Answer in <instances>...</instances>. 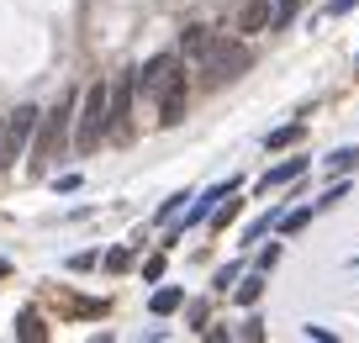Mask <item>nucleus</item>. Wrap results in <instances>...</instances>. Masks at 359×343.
Wrapping results in <instances>:
<instances>
[{
    "label": "nucleus",
    "instance_id": "1",
    "mask_svg": "<svg viewBox=\"0 0 359 343\" xmlns=\"http://www.w3.org/2000/svg\"><path fill=\"white\" fill-rule=\"evenodd\" d=\"M69 122H74V95H58V106L43 111V122H37V143H32V159H27V169H32V175H48V169L64 159V148H69Z\"/></svg>",
    "mask_w": 359,
    "mask_h": 343
},
{
    "label": "nucleus",
    "instance_id": "2",
    "mask_svg": "<svg viewBox=\"0 0 359 343\" xmlns=\"http://www.w3.org/2000/svg\"><path fill=\"white\" fill-rule=\"evenodd\" d=\"M106 133H111V79H95V85H85V100H79L74 148H79V154H90V148H101Z\"/></svg>",
    "mask_w": 359,
    "mask_h": 343
},
{
    "label": "nucleus",
    "instance_id": "3",
    "mask_svg": "<svg viewBox=\"0 0 359 343\" xmlns=\"http://www.w3.org/2000/svg\"><path fill=\"white\" fill-rule=\"evenodd\" d=\"M243 69H254V48H248V43H227V37H217V48L201 58V74H206V85L238 79Z\"/></svg>",
    "mask_w": 359,
    "mask_h": 343
},
{
    "label": "nucleus",
    "instance_id": "4",
    "mask_svg": "<svg viewBox=\"0 0 359 343\" xmlns=\"http://www.w3.org/2000/svg\"><path fill=\"white\" fill-rule=\"evenodd\" d=\"M43 122V111L37 106H16L6 122H0V169H11L22 159V148L32 143V127Z\"/></svg>",
    "mask_w": 359,
    "mask_h": 343
},
{
    "label": "nucleus",
    "instance_id": "5",
    "mask_svg": "<svg viewBox=\"0 0 359 343\" xmlns=\"http://www.w3.org/2000/svg\"><path fill=\"white\" fill-rule=\"evenodd\" d=\"M180 74H185V64H180L175 53H154V58H148V64L137 69L133 79H137V95H164V90L175 85Z\"/></svg>",
    "mask_w": 359,
    "mask_h": 343
},
{
    "label": "nucleus",
    "instance_id": "6",
    "mask_svg": "<svg viewBox=\"0 0 359 343\" xmlns=\"http://www.w3.org/2000/svg\"><path fill=\"white\" fill-rule=\"evenodd\" d=\"M133 95H137V79H133V74L111 79V133H116V137L133 133Z\"/></svg>",
    "mask_w": 359,
    "mask_h": 343
},
{
    "label": "nucleus",
    "instance_id": "7",
    "mask_svg": "<svg viewBox=\"0 0 359 343\" xmlns=\"http://www.w3.org/2000/svg\"><path fill=\"white\" fill-rule=\"evenodd\" d=\"M185 100H191V85H185V74H180L175 85L158 95V122H164V127H180V122H185Z\"/></svg>",
    "mask_w": 359,
    "mask_h": 343
},
{
    "label": "nucleus",
    "instance_id": "8",
    "mask_svg": "<svg viewBox=\"0 0 359 343\" xmlns=\"http://www.w3.org/2000/svg\"><path fill=\"white\" fill-rule=\"evenodd\" d=\"M212 48H217V32H212V27H185V32H180V53L196 58V64H201Z\"/></svg>",
    "mask_w": 359,
    "mask_h": 343
},
{
    "label": "nucleus",
    "instance_id": "9",
    "mask_svg": "<svg viewBox=\"0 0 359 343\" xmlns=\"http://www.w3.org/2000/svg\"><path fill=\"white\" fill-rule=\"evenodd\" d=\"M264 27H275V6L269 0H248L238 11V32H264Z\"/></svg>",
    "mask_w": 359,
    "mask_h": 343
},
{
    "label": "nucleus",
    "instance_id": "10",
    "mask_svg": "<svg viewBox=\"0 0 359 343\" xmlns=\"http://www.w3.org/2000/svg\"><path fill=\"white\" fill-rule=\"evenodd\" d=\"M312 169V159H285V164H275V169H264V180H259V190H275V185H291L296 175H306Z\"/></svg>",
    "mask_w": 359,
    "mask_h": 343
},
{
    "label": "nucleus",
    "instance_id": "11",
    "mask_svg": "<svg viewBox=\"0 0 359 343\" xmlns=\"http://www.w3.org/2000/svg\"><path fill=\"white\" fill-rule=\"evenodd\" d=\"M302 137H306V122H291V127H275V133L264 137V148H269V154H280V148H296Z\"/></svg>",
    "mask_w": 359,
    "mask_h": 343
},
{
    "label": "nucleus",
    "instance_id": "12",
    "mask_svg": "<svg viewBox=\"0 0 359 343\" xmlns=\"http://www.w3.org/2000/svg\"><path fill=\"white\" fill-rule=\"evenodd\" d=\"M180 307H185V290H180V285L154 290V301H148V311H154V317H169V311H180Z\"/></svg>",
    "mask_w": 359,
    "mask_h": 343
},
{
    "label": "nucleus",
    "instance_id": "13",
    "mask_svg": "<svg viewBox=\"0 0 359 343\" xmlns=\"http://www.w3.org/2000/svg\"><path fill=\"white\" fill-rule=\"evenodd\" d=\"M227 196H233V185H217V190H212V196H201V201H196V206H191V211H185V222H206V217H212V211H217V206H222V201H227Z\"/></svg>",
    "mask_w": 359,
    "mask_h": 343
},
{
    "label": "nucleus",
    "instance_id": "14",
    "mask_svg": "<svg viewBox=\"0 0 359 343\" xmlns=\"http://www.w3.org/2000/svg\"><path fill=\"white\" fill-rule=\"evenodd\" d=\"M16 338H22V343H43L48 338V322L37 317V311H22V317H16Z\"/></svg>",
    "mask_w": 359,
    "mask_h": 343
},
{
    "label": "nucleus",
    "instance_id": "15",
    "mask_svg": "<svg viewBox=\"0 0 359 343\" xmlns=\"http://www.w3.org/2000/svg\"><path fill=\"white\" fill-rule=\"evenodd\" d=\"M233 296H238V307H254V301L264 296V269H254L248 280H238V290H233Z\"/></svg>",
    "mask_w": 359,
    "mask_h": 343
},
{
    "label": "nucleus",
    "instance_id": "16",
    "mask_svg": "<svg viewBox=\"0 0 359 343\" xmlns=\"http://www.w3.org/2000/svg\"><path fill=\"white\" fill-rule=\"evenodd\" d=\"M348 169H359V148H338V154H327V175H348Z\"/></svg>",
    "mask_w": 359,
    "mask_h": 343
},
{
    "label": "nucleus",
    "instance_id": "17",
    "mask_svg": "<svg viewBox=\"0 0 359 343\" xmlns=\"http://www.w3.org/2000/svg\"><path fill=\"white\" fill-rule=\"evenodd\" d=\"M238 211H243V201H238V196H227V201H222V206H217V211H212V227H217V233H222L227 222H238Z\"/></svg>",
    "mask_w": 359,
    "mask_h": 343
},
{
    "label": "nucleus",
    "instance_id": "18",
    "mask_svg": "<svg viewBox=\"0 0 359 343\" xmlns=\"http://www.w3.org/2000/svg\"><path fill=\"white\" fill-rule=\"evenodd\" d=\"M312 211H317V206H296V211H285V217H280V233H302L306 222H312Z\"/></svg>",
    "mask_w": 359,
    "mask_h": 343
},
{
    "label": "nucleus",
    "instance_id": "19",
    "mask_svg": "<svg viewBox=\"0 0 359 343\" xmlns=\"http://www.w3.org/2000/svg\"><path fill=\"white\" fill-rule=\"evenodd\" d=\"M269 227H280V217H275V211H269V217H259V222H248V233H243V243H259V238H264Z\"/></svg>",
    "mask_w": 359,
    "mask_h": 343
},
{
    "label": "nucleus",
    "instance_id": "20",
    "mask_svg": "<svg viewBox=\"0 0 359 343\" xmlns=\"http://www.w3.org/2000/svg\"><path fill=\"white\" fill-rule=\"evenodd\" d=\"M296 6H302V0H275V27H285L296 16Z\"/></svg>",
    "mask_w": 359,
    "mask_h": 343
},
{
    "label": "nucleus",
    "instance_id": "21",
    "mask_svg": "<svg viewBox=\"0 0 359 343\" xmlns=\"http://www.w3.org/2000/svg\"><path fill=\"white\" fill-rule=\"evenodd\" d=\"M133 264V254H127V248H111V254H106V269H127Z\"/></svg>",
    "mask_w": 359,
    "mask_h": 343
},
{
    "label": "nucleus",
    "instance_id": "22",
    "mask_svg": "<svg viewBox=\"0 0 359 343\" xmlns=\"http://www.w3.org/2000/svg\"><path fill=\"white\" fill-rule=\"evenodd\" d=\"M275 264H280V248L269 243V248H264V254H259V269H264V275H269V269H275Z\"/></svg>",
    "mask_w": 359,
    "mask_h": 343
},
{
    "label": "nucleus",
    "instance_id": "23",
    "mask_svg": "<svg viewBox=\"0 0 359 343\" xmlns=\"http://www.w3.org/2000/svg\"><path fill=\"white\" fill-rule=\"evenodd\" d=\"M158 275H164V254H154V259L143 264V280H158Z\"/></svg>",
    "mask_w": 359,
    "mask_h": 343
},
{
    "label": "nucleus",
    "instance_id": "24",
    "mask_svg": "<svg viewBox=\"0 0 359 343\" xmlns=\"http://www.w3.org/2000/svg\"><path fill=\"white\" fill-rule=\"evenodd\" d=\"M354 6H359V0H327V16H348Z\"/></svg>",
    "mask_w": 359,
    "mask_h": 343
},
{
    "label": "nucleus",
    "instance_id": "25",
    "mask_svg": "<svg viewBox=\"0 0 359 343\" xmlns=\"http://www.w3.org/2000/svg\"><path fill=\"white\" fill-rule=\"evenodd\" d=\"M185 201H191V196H185V190H180V196H169V201H164V211H158V217H175V211L185 206Z\"/></svg>",
    "mask_w": 359,
    "mask_h": 343
},
{
    "label": "nucleus",
    "instance_id": "26",
    "mask_svg": "<svg viewBox=\"0 0 359 343\" xmlns=\"http://www.w3.org/2000/svg\"><path fill=\"white\" fill-rule=\"evenodd\" d=\"M6 275H11V259H0V280H6Z\"/></svg>",
    "mask_w": 359,
    "mask_h": 343
},
{
    "label": "nucleus",
    "instance_id": "27",
    "mask_svg": "<svg viewBox=\"0 0 359 343\" xmlns=\"http://www.w3.org/2000/svg\"><path fill=\"white\" fill-rule=\"evenodd\" d=\"M354 69H359V58H354Z\"/></svg>",
    "mask_w": 359,
    "mask_h": 343
}]
</instances>
